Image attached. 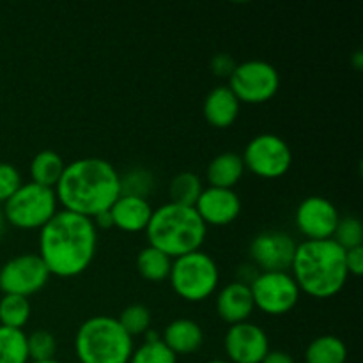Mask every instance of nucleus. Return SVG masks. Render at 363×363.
<instances>
[{
    "label": "nucleus",
    "mask_w": 363,
    "mask_h": 363,
    "mask_svg": "<svg viewBox=\"0 0 363 363\" xmlns=\"http://www.w3.org/2000/svg\"><path fill=\"white\" fill-rule=\"evenodd\" d=\"M98 250V229L92 220L69 211H57L39 230L38 255L50 275L74 279L94 261Z\"/></svg>",
    "instance_id": "nucleus-1"
},
{
    "label": "nucleus",
    "mask_w": 363,
    "mask_h": 363,
    "mask_svg": "<svg viewBox=\"0 0 363 363\" xmlns=\"http://www.w3.org/2000/svg\"><path fill=\"white\" fill-rule=\"evenodd\" d=\"M53 191L64 211L92 220L121 197V174L106 160L87 156L67 163Z\"/></svg>",
    "instance_id": "nucleus-2"
},
{
    "label": "nucleus",
    "mask_w": 363,
    "mask_h": 363,
    "mask_svg": "<svg viewBox=\"0 0 363 363\" xmlns=\"http://www.w3.org/2000/svg\"><path fill=\"white\" fill-rule=\"evenodd\" d=\"M291 275L300 293L318 300L337 296L346 286V250L333 240L303 241L296 247Z\"/></svg>",
    "instance_id": "nucleus-3"
},
{
    "label": "nucleus",
    "mask_w": 363,
    "mask_h": 363,
    "mask_svg": "<svg viewBox=\"0 0 363 363\" xmlns=\"http://www.w3.org/2000/svg\"><path fill=\"white\" fill-rule=\"evenodd\" d=\"M145 236L149 247L158 248L170 259H177L201 250L208 236V227L195 208L167 202L152 211Z\"/></svg>",
    "instance_id": "nucleus-4"
},
{
    "label": "nucleus",
    "mask_w": 363,
    "mask_h": 363,
    "mask_svg": "<svg viewBox=\"0 0 363 363\" xmlns=\"http://www.w3.org/2000/svg\"><path fill=\"white\" fill-rule=\"evenodd\" d=\"M133 350V337L110 315L89 318L74 335L78 363H128Z\"/></svg>",
    "instance_id": "nucleus-5"
},
{
    "label": "nucleus",
    "mask_w": 363,
    "mask_h": 363,
    "mask_svg": "<svg viewBox=\"0 0 363 363\" xmlns=\"http://www.w3.org/2000/svg\"><path fill=\"white\" fill-rule=\"evenodd\" d=\"M169 282L181 300L201 303L218 289V264L211 255L202 250L181 255L172 261Z\"/></svg>",
    "instance_id": "nucleus-6"
},
{
    "label": "nucleus",
    "mask_w": 363,
    "mask_h": 363,
    "mask_svg": "<svg viewBox=\"0 0 363 363\" xmlns=\"http://www.w3.org/2000/svg\"><path fill=\"white\" fill-rule=\"evenodd\" d=\"M55 191L35 183H23L16 194L4 202L6 223L20 230H41L59 211Z\"/></svg>",
    "instance_id": "nucleus-7"
},
{
    "label": "nucleus",
    "mask_w": 363,
    "mask_h": 363,
    "mask_svg": "<svg viewBox=\"0 0 363 363\" xmlns=\"http://www.w3.org/2000/svg\"><path fill=\"white\" fill-rule=\"evenodd\" d=\"M227 87L240 103L262 105L275 98L280 89V74L273 64L252 59L238 62L229 78Z\"/></svg>",
    "instance_id": "nucleus-8"
},
{
    "label": "nucleus",
    "mask_w": 363,
    "mask_h": 363,
    "mask_svg": "<svg viewBox=\"0 0 363 363\" xmlns=\"http://www.w3.org/2000/svg\"><path fill=\"white\" fill-rule=\"evenodd\" d=\"M245 170L262 179H279L293 167V151L282 137L262 133L252 138L241 155Z\"/></svg>",
    "instance_id": "nucleus-9"
},
{
    "label": "nucleus",
    "mask_w": 363,
    "mask_h": 363,
    "mask_svg": "<svg viewBox=\"0 0 363 363\" xmlns=\"http://www.w3.org/2000/svg\"><path fill=\"white\" fill-rule=\"evenodd\" d=\"M254 307L266 315H286L300 301V287L289 272H261L250 284Z\"/></svg>",
    "instance_id": "nucleus-10"
},
{
    "label": "nucleus",
    "mask_w": 363,
    "mask_h": 363,
    "mask_svg": "<svg viewBox=\"0 0 363 363\" xmlns=\"http://www.w3.org/2000/svg\"><path fill=\"white\" fill-rule=\"evenodd\" d=\"M50 272L38 254H20L0 268V291L28 298L48 284Z\"/></svg>",
    "instance_id": "nucleus-11"
},
{
    "label": "nucleus",
    "mask_w": 363,
    "mask_h": 363,
    "mask_svg": "<svg viewBox=\"0 0 363 363\" xmlns=\"http://www.w3.org/2000/svg\"><path fill=\"white\" fill-rule=\"evenodd\" d=\"M339 220L340 215L337 206L321 195L303 199L294 215L298 230L307 238V241L332 240Z\"/></svg>",
    "instance_id": "nucleus-12"
},
{
    "label": "nucleus",
    "mask_w": 363,
    "mask_h": 363,
    "mask_svg": "<svg viewBox=\"0 0 363 363\" xmlns=\"http://www.w3.org/2000/svg\"><path fill=\"white\" fill-rule=\"evenodd\" d=\"M298 245L282 230H264L252 240L250 259L259 272H289Z\"/></svg>",
    "instance_id": "nucleus-13"
},
{
    "label": "nucleus",
    "mask_w": 363,
    "mask_h": 363,
    "mask_svg": "<svg viewBox=\"0 0 363 363\" xmlns=\"http://www.w3.org/2000/svg\"><path fill=\"white\" fill-rule=\"evenodd\" d=\"M223 347L233 363H261L269 353V339L261 326L245 321L227 330Z\"/></svg>",
    "instance_id": "nucleus-14"
},
{
    "label": "nucleus",
    "mask_w": 363,
    "mask_h": 363,
    "mask_svg": "<svg viewBox=\"0 0 363 363\" xmlns=\"http://www.w3.org/2000/svg\"><path fill=\"white\" fill-rule=\"evenodd\" d=\"M194 208L206 227H223L233 223L240 216L241 199L234 190L208 186L202 190Z\"/></svg>",
    "instance_id": "nucleus-15"
},
{
    "label": "nucleus",
    "mask_w": 363,
    "mask_h": 363,
    "mask_svg": "<svg viewBox=\"0 0 363 363\" xmlns=\"http://www.w3.org/2000/svg\"><path fill=\"white\" fill-rule=\"evenodd\" d=\"M152 211L155 209L149 199L131 197V195H121L108 209L113 227L128 234L145 233Z\"/></svg>",
    "instance_id": "nucleus-16"
},
{
    "label": "nucleus",
    "mask_w": 363,
    "mask_h": 363,
    "mask_svg": "<svg viewBox=\"0 0 363 363\" xmlns=\"http://www.w3.org/2000/svg\"><path fill=\"white\" fill-rule=\"evenodd\" d=\"M254 298H252L250 287L241 282H230L223 286L216 294V314L227 325H240L248 321L254 314Z\"/></svg>",
    "instance_id": "nucleus-17"
},
{
    "label": "nucleus",
    "mask_w": 363,
    "mask_h": 363,
    "mask_svg": "<svg viewBox=\"0 0 363 363\" xmlns=\"http://www.w3.org/2000/svg\"><path fill=\"white\" fill-rule=\"evenodd\" d=\"M240 106L241 103L238 101L233 91L227 85H220L206 96L202 113L213 128L223 130L236 123L238 116H240Z\"/></svg>",
    "instance_id": "nucleus-18"
},
{
    "label": "nucleus",
    "mask_w": 363,
    "mask_h": 363,
    "mask_svg": "<svg viewBox=\"0 0 363 363\" xmlns=\"http://www.w3.org/2000/svg\"><path fill=\"white\" fill-rule=\"evenodd\" d=\"M162 340L176 357H181V354H191L201 350L204 344V332L194 319L179 318L167 325Z\"/></svg>",
    "instance_id": "nucleus-19"
},
{
    "label": "nucleus",
    "mask_w": 363,
    "mask_h": 363,
    "mask_svg": "<svg viewBox=\"0 0 363 363\" xmlns=\"http://www.w3.org/2000/svg\"><path fill=\"white\" fill-rule=\"evenodd\" d=\"M245 174V163L241 155L233 151L222 152L209 162L206 170V179L209 186L223 188V190H234Z\"/></svg>",
    "instance_id": "nucleus-20"
},
{
    "label": "nucleus",
    "mask_w": 363,
    "mask_h": 363,
    "mask_svg": "<svg viewBox=\"0 0 363 363\" xmlns=\"http://www.w3.org/2000/svg\"><path fill=\"white\" fill-rule=\"evenodd\" d=\"M64 169H66V163H64L62 156L59 152L52 151V149H45V151H39L32 158L30 179L32 183L39 184V186L52 188L53 190L59 183Z\"/></svg>",
    "instance_id": "nucleus-21"
},
{
    "label": "nucleus",
    "mask_w": 363,
    "mask_h": 363,
    "mask_svg": "<svg viewBox=\"0 0 363 363\" xmlns=\"http://www.w3.org/2000/svg\"><path fill=\"white\" fill-rule=\"evenodd\" d=\"M346 344L335 335L315 337L305 351V362L307 363H346Z\"/></svg>",
    "instance_id": "nucleus-22"
},
{
    "label": "nucleus",
    "mask_w": 363,
    "mask_h": 363,
    "mask_svg": "<svg viewBox=\"0 0 363 363\" xmlns=\"http://www.w3.org/2000/svg\"><path fill=\"white\" fill-rule=\"evenodd\" d=\"M172 261L174 259L160 252L158 248L147 245L137 255V272L147 282H163V280H169Z\"/></svg>",
    "instance_id": "nucleus-23"
},
{
    "label": "nucleus",
    "mask_w": 363,
    "mask_h": 363,
    "mask_svg": "<svg viewBox=\"0 0 363 363\" xmlns=\"http://www.w3.org/2000/svg\"><path fill=\"white\" fill-rule=\"evenodd\" d=\"M32 307L28 298L4 294L0 298V326L11 330H23L30 319Z\"/></svg>",
    "instance_id": "nucleus-24"
},
{
    "label": "nucleus",
    "mask_w": 363,
    "mask_h": 363,
    "mask_svg": "<svg viewBox=\"0 0 363 363\" xmlns=\"http://www.w3.org/2000/svg\"><path fill=\"white\" fill-rule=\"evenodd\" d=\"M202 190V181L197 174L194 172H181L177 176H174V179L170 181L169 186V195L170 202L179 206H188V208H194L195 202L201 197Z\"/></svg>",
    "instance_id": "nucleus-25"
},
{
    "label": "nucleus",
    "mask_w": 363,
    "mask_h": 363,
    "mask_svg": "<svg viewBox=\"0 0 363 363\" xmlns=\"http://www.w3.org/2000/svg\"><path fill=\"white\" fill-rule=\"evenodd\" d=\"M27 333L0 326V363H28Z\"/></svg>",
    "instance_id": "nucleus-26"
},
{
    "label": "nucleus",
    "mask_w": 363,
    "mask_h": 363,
    "mask_svg": "<svg viewBox=\"0 0 363 363\" xmlns=\"http://www.w3.org/2000/svg\"><path fill=\"white\" fill-rule=\"evenodd\" d=\"M128 363H177V357L156 333H145V342L133 350Z\"/></svg>",
    "instance_id": "nucleus-27"
},
{
    "label": "nucleus",
    "mask_w": 363,
    "mask_h": 363,
    "mask_svg": "<svg viewBox=\"0 0 363 363\" xmlns=\"http://www.w3.org/2000/svg\"><path fill=\"white\" fill-rule=\"evenodd\" d=\"M152 190H155V176L147 169L137 167L121 176V195L147 199Z\"/></svg>",
    "instance_id": "nucleus-28"
},
{
    "label": "nucleus",
    "mask_w": 363,
    "mask_h": 363,
    "mask_svg": "<svg viewBox=\"0 0 363 363\" xmlns=\"http://www.w3.org/2000/svg\"><path fill=\"white\" fill-rule=\"evenodd\" d=\"M117 321H119V325L123 326L124 332H126L128 335L137 337V335H144V333L149 332L152 315H151V311H149L145 305L133 303L121 312Z\"/></svg>",
    "instance_id": "nucleus-29"
},
{
    "label": "nucleus",
    "mask_w": 363,
    "mask_h": 363,
    "mask_svg": "<svg viewBox=\"0 0 363 363\" xmlns=\"http://www.w3.org/2000/svg\"><path fill=\"white\" fill-rule=\"evenodd\" d=\"M332 240L344 250L363 247V223L360 218L353 215L340 216Z\"/></svg>",
    "instance_id": "nucleus-30"
},
{
    "label": "nucleus",
    "mask_w": 363,
    "mask_h": 363,
    "mask_svg": "<svg viewBox=\"0 0 363 363\" xmlns=\"http://www.w3.org/2000/svg\"><path fill=\"white\" fill-rule=\"evenodd\" d=\"M27 351L30 362L53 360L57 353V340L46 330H35L27 335Z\"/></svg>",
    "instance_id": "nucleus-31"
},
{
    "label": "nucleus",
    "mask_w": 363,
    "mask_h": 363,
    "mask_svg": "<svg viewBox=\"0 0 363 363\" xmlns=\"http://www.w3.org/2000/svg\"><path fill=\"white\" fill-rule=\"evenodd\" d=\"M21 184L20 170L11 163L0 162V206L9 201Z\"/></svg>",
    "instance_id": "nucleus-32"
},
{
    "label": "nucleus",
    "mask_w": 363,
    "mask_h": 363,
    "mask_svg": "<svg viewBox=\"0 0 363 363\" xmlns=\"http://www.w3.org/2000/svg\"><path fill=\"white\" fill-rule=\"evenodd\" d=\"M236 60L229 53H218L211 59V71L215 77L218 78H230L234 67H236Z\"/></svg>",
    "instance_id": "nucleus-33"
},
{
    "label": "nucleus",
    "mask_w": 363,
    "mask_h": 363,
    "mask_svg": "<svg viewBox=\"0 0 363 363\" xmlns=\"http://www.w3.org/2000/svg\"><path fill=\"white\" fill-rule=\"evenodd\" d=\"M346 268L350 275H363V247L346 250Z\"/></svg>",
    "instance_id": "nucleus-34"
},
{
    "label": "nucleus",
    "mask_w": 363,
    "mask_h": 363,
    "mask_svg": "<svg viewBox=\"0 0 363 363\" xmlns=\"http://www.w3.org/2000/svg\"><path fill=\"white\" fill-rule=\"evenodd\" d=\"M261 363H296L293 360V357H291L289 353H286V351H272L269 350V353L266 354L264 360Z\"/></svg>",
    "instance_id": "nucleus-35"
},
{
    "label": "nucleus",
    "mask_w": 363,
    "mask_h": 363,
    "mask_svg": "<svg viewBox=\"0 0 363 363\" xmlns=\"http://www.w3.org/2000/svg\"><path fill=\"white\" fill-rule=\"evenodd\" d=\"M92 223H94V227L96 229H112L113 227V223H112V216H110V213L108 211H105V213H99L98 216H94V218H92Z\"/></svg>",
    "instance_id": "nucleus-36"
},
{
    "label": "nucleus",
    "mask_w": 363,
    "mask_h": 363,
    "mask_svg": "<svg viewBox=\"0 0 363 363\" xmlns=\"http://www.w3.org/2000/svg\"><path fill=\"white\" fill-rule=\"evenodd\" d=\"M353 66H354V69H358V71H360L362 67H363V53H362V52L354 53V57H353Z\"/></svg>",
    "instance_id": "nucleus-37"
},
{
    "label": "nucleus",
    "mask_w": 363,
    "mask_h": 363,
    "mask_svg": "<svg viewBox=\"0 0 363 363\" xmlns=\"http://www.w3.org/2000/svg\"><path fill=\"white\" fill-rule=\"evenodd\" d=\"M4 229H6V218H4V211H2V206H0V236H2Z\"/></svg>",
    "instance_id": "nucleus-38"
},
{
    "label": "nucleus",
    "mask_w": 363,
    "mask_h": 363,
    "mask_svg": "<svg viewBox=\"0 0 363 363\" xmlns=\"http://www.w3.org/2000/svg\"><path fill=\"white\" fill-rule=\"evenodd\" d=\"M28 363H60V362H57L55 358H53V360H46V362H28Z\"/></svg>",
    "instance_id": "nucleus-39"
},
{
    "label": "nucleus",
    "mask_w": 363,
    "mask_h": 363,
    "mask_svg": "<svg viewBox=\"0 0 363 363\" xmlns=\"http://www.w3.org/2000/svg\"><path fill=\"white\" fill-rule=\"evenodd\" d=\"M208 363H229V362H225V360H220V358H215V360H211V362H208Z\"/></svg>",
    "instance_id": "nucleus-40"
}]
</instances>
